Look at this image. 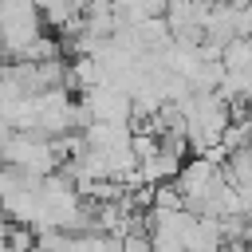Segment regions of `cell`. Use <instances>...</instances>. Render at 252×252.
Listing matches in <instances>:
<instances>
[{"instance_id":"1","label":"cell","mask_w":252,"mask_h":252,"mask_svg":"<svg viewBox=\"0 0 252 252\" xmlns=\"http://www.w3.org/2000/svg\"><path fill=\"white\" fill-rule=\"evenodd\" d=\"M0 154H4V165H20V169H32V173H51V169L63 165L55 138L28 134V130H4Z\"/></svg>"},{"instance_id":"2","label":"cell","mask_w":252,"mask_h":252,"mask_svg":"<svg viewBox=\"0 0 252 252\" xmlns=\"http://www.w3.org/2000/svg\"><path fill=\"white\" fill-rule=\"evenodd\" d=\"M79 102L91 110V118L98 122H134V94L126 87L114 83H98L87 94H79Z\"/></svg>"},{"instance_id":"3","label":"cell","mask_w":252,"mask_h":252,"mask_svg":"<svg viewBox=\"0 0 252 252\" xmlns=\"http://www.w3.org/2000/svg\"><path fill=\"white\" fill-rule=\"evenodd\" d=\"M83 134H87V142L98 146V150H114V146H130V142H134V126H130V122H98V118H94Z\"/></svg>"},{"instance_id":"4","label":"cell","mask_w":252,"mask_h":252,"mask_svg":"<svg viewBox=\"0 0 252 252\" xmlns=\"http://www.w3.org/2000/svg\"><path fill=\"white\" fill-rule=\"evenodd\" d=\"M224 67L228 71H252V35H236L224 47Z\"/></svg>"},{"instance_id":"5","label":"cell","mask_w":252,"mask_h":252,"mask_svg":"<svg viewBox=\"0 0 252 252\" xmlns=\"http://www.w3.org/2000/svg\"><path fill=\"white\" fill-rule=\"evenodd\" d=\"M122 252H154V236L150 232H130V236H122Z\"/></svg>"},{"instance_id":"6","label":"cell","mask_w":252,"mask_h":252,"mask_svg":"<svg viewBox=\"0 0 252 252\" xmlns=\"http://www.w3.org/2000/svg\"><path fill=\"white\" fill-rule=\"evenodd\" d=\"M232 4H240V8H244V4H252V0H232Z\"/></svg>"}]
</instances>
